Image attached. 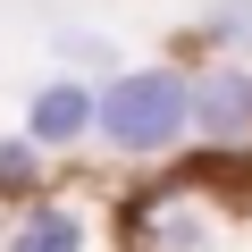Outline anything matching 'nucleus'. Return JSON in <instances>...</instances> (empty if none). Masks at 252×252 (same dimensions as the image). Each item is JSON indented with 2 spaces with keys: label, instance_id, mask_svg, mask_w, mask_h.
Wrapping results in <instances>:
<instances>
[{
  "label": "nucleus",
  "instance_id": "obj_1",
  "mask_svg": "<svg viewBox=\"0 0 252 252\" xmlns=\"http://www.w3.org/2000/svg\"><path fill=\"white\" fill-rule=\"evenodd\" d=\"M93 152L109 168H168L193 152V67L185 59H143L101 84V135Z\"/></svg>",
  "mask_w": 252,
  "mask_h": 252
},
{
  "label": "nucleus",
  "instance_id": "obj_2",
  "mask_svg": "<svg viewBox=\"0 0 252 252\" xmlns=\"http://www.w3.org/2000/svg\"><path fill=\"white\" fill-rule=\"evenodd\" d=\"M0 252H118V193L109 177L76 168L34 202L0 210Z\"/></svg>",
  "mask_w": 252,
  "mask_h": 252
},
{
  "label": "nucleus",
  "instance_id": "obj_3",
  "mask_svg": "<svg viewBox=\"0 0 252 252\" xmlns=\"http://www.w3.org/2000/svg\"><path fill=\"white\" fill-rule=\"evenodd\" d=\"M17 135H26V143H42L51 160H84V152H93V135H101V84H93V76L51 67V76L26 93V109H17Z\"/></svg>",
  "mask_w": 252,
  "mask_h": 252
},
{
  "label": "nucleus",
  "instance_id": "obj_4",
  "mask_svg": "<svg viewBox=\"0 0 252 252\" xmlns=\"http://www.w3.org/2000/svg\"><path fill=\"white\" fill-rule=\"evenodd\" d=\"M193 152L252 160V59H193Z\"/></svg>",
  "mask_w": 252,
  "mask_h": 252
},
{
  "label": "nucleus",
  "instance_id": "obj_5",
  "mask_svg": "<svg viewBox=\"0 0 252 252\" xmlns=\"http://www.w3.org/2000/svg\"><path fill=\"white\" fill-rule=\"evenodd\" d=\"M185 67L193 59H244L252 51V0H210V9H193V26H185Z\"/></svg>",
  "mask_w": 252,
  "mask_h": 252
},
{
  "label": "nucleus",
  "instance_id": "obj_6",
  "mask_svg": "<svg viewBox=\"0 0 252 252\" xmlns=\"http://www.w3.org/2000/svg\"><path fill=\"white\" fill-rule=\"evenodd\" d=\"M42 185H59V160L42 152V143H26L17 126L0 135V210H17V202H34Z\"/></svg>",
  "mask_w": 252,
  "mask_h": 252
},
{
  "label": "nucleus",
  "instance_id": "obj_7",
  "mask_svg": "<svg viewBox=\"0 0 252 252\" xmlns=\"http://www.w3.org/2000/svg\"><path fill=\"white\" fill-rule=\"evenodd\" d=\"M51 59L67 67V76H93V84H109L126 59L109 51V34H93V26H67V34H51Z\"/></svg>",
  "mask_w": 252,
  "mask_h": 252
},
{
  "label": "nucleus",
  "instance_id": "obj_8",
  "mask_svg": "<svg viewBox=\"0 0 252 252\" xmlns=\"http://www.w3.org/2000/svg\"><path fill=\"white\" fill-rule=\"evenodd\" d=\"M244 244H252V193H244Z\"/></svg>",
  "mask_w": 252,
  "mask_h": 252
},
{
  "label": "nucleus",
  "instance_id": "obj_9",
  "mask_svg": "<svg viewBox=\"0 0 252 252\" xmlns=\"http://www.w3.org/2000/svg\"><path fill=\"white\" fill-rule=\"evenodd\" d=\"M235 252H252V244H235Z\"/></svg>",
  "mask_w": 252,
  "mask_h": 252
}]
</instances>
